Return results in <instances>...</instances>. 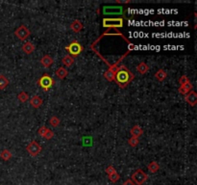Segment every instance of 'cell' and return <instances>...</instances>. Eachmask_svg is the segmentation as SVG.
Masks as SVG:
<instances>
[{
	"label": "cell",
	"instance_id": "obj_11",
	"mask_svg": "<svg viewBox=\"0 0 197 185\" xmlns=\"http://www.w3.org/2000/svg\"><path fill=\"white\" fill-rule=\"evenodd\" d=\"M54 63V60L52 57H50L49 55H45L43 56L42 59H41V64L45 67V68H49V67H51Z\"/></svg>",
	"mask_w": 197,
	"mask_h": 185
},
{
	"label": "cell",
	"instance_id": "obj_13",
	"mask_svg": "<svg viewBox=\"0 0 197 185\" xmlns=\"http://www.w3.org/2000/svg\"><path fill=\"white\" fill-rule=\"evenodd\" d=\"M143 133V130L140 126H134L132 128H131V134H132V137H135V138H139L140 136H141Z\"/></svg>",
	"mask_w": 197,
	"mask_h": 185
},
{
	"label": "cell",
	"instance_id": "obj_7",
	"mask_svg": "<svg viewBox=\"0 0 197 185\" xmlns=\"http://www.w3.org/2000/svg\"><path fill=\"white\" fill-rule=\"evenodd\" d=\"M26 150H27V152H29V154L31 155V156H37L38 155L40 152H41V151H42V146H41V145L37 142V141H32L28 146H27V147H26Z\"/></svg>",
	"mask_w": 197,
	"mask_h": 185
},
{
	"label": "cell",
	"instance_id": "obj_25",
	"mask_svg": "<svg viewBox=\"0 0 197 185\" xmlns=\"http://www.w3.org/2000/svg\"><path fill=\"white\" fill-rule=\"evenodd\" d=\"M49 122H50V125L52 126H54V127H56V126H58L59 125H60V122H61V121H60V119L59 118H57V117H52L51 119H50V121H49Z\"/></svg>",
	"mask_w": 197,
	"mask_h": 185
},
{
	"label": "cell",
	"instance_id": "obj_16",
	"mask_svg": "<svg viewBox=\"0 0 197 185\" xmlns=\"http://www.w3.org/2000/svg\"><path fill=\"white\" fill-rule=\"evenodd\" d=\"M137 70L139 71V73H140V75H145V73L149 70V67L146 63H144V62H141V63H140L138 65Z\"/></svg>",
	"mask_w": 197,
	"mask_h": 185
},
{
	"label": "cell",
	"instance_id": "obj_34",
	"mask_svg": "<svg viewBox=\"0 0 197 185\" xmlns=\"http://www.w3.org/2000/svg\"><path fill=\"white\" fill-rule=\"evenodd\" d=\"M133 49H135V45L133 44H129V50H133Z\"/></svg>",
	"mask_w": 197,
	"mask_h": 185
},
{
	"label": "cell",
	"instance_id": "obj_31",
	"mask_svg": "<svg viewBox=\"0 0 197 185\" xmlns=\"http://www.w3.org/2000/svg\"><path fill=\"white\" fill-rule=\"evenodd\" d=\"M183 87H184L185 89H187L189 92H190V91H192V89H193V85L189 81L188 83H186L185 85H183Z\"/></svg>",
	"mask_w": 197,
	"mask_h": 185
},
{
	"label": "cell",
	"instance_id": "obj_2",
	"mask_svg": "<svg viewBox=\"0 0 197 185\" xmlns=\"http://www.w3.org/2000/svg\"><path fill=\"white\" fill-rule=\"evenodd\" d=\"M38 84L40 85V87L42 88L45 92H48L52 86L55 84V80L48 75V73H44V75L40 78L38 81Z\"/></svg>",
	"mask_w": 197,
	"mask_h": 185
},
{
	"label": "cell",
	"instance_id": "obj_3",
	"mask_svg": "<svg viewBox=\"0 0 197 185\" xmlns=\"http://www.w3.org/2000/svg\"><path fill=\"white\" fill-rule=\"evenodd\" d=\"M103 26L105 28H119L123 26V19L121 18H103Z\"/></svg>",
	"mask_w": 197,
	"mask_h": 185
},
{
	"label": "cell",
	"instance_id": "obj_12",
	"mask_svg": "<svg viewBox=\"0 0 197 185\" xmlns=\"http://www.w3.org/2000/svg\"><path fill=\"white\" fill-rule=\"evenodd\" d=\"M30 103H31V105H32L34 108H39V107H41L42 104V97L39 96V95H34V96L31 98Z\"/></svg>",
	"mask_w": 197,
	"mask_h": 185
},
{
	"label": "cell",
	"instance_id": "obj_21",
	"mask_svg": "<svg viewBox=\"0 0 197 185\" xmlns=\"http://www.w3.org/2000/svg\"><path fill=\"white\" fill-rule=\"evenodd\" d=\"M104 77L110 81V82H112L115 80V72L113 70H111V69H108L105 73H104Z\"/></svg>",
	"mask_w": 197,
	"mask_h": 185
},
{
	"label": "cell",
	"instance_id": "obj_9",
	"mask_svg": "<svg viewBox=\"0 0 197 185\" xmlns=\"http://www.w3.org/2000/svg\"><path fill=\"white\" fill-rule=\"evenodd\" d=\"M185 100H186L190 105L195 106L197 103V94L194 91H190L188 95H185Z\"/></svg>",
	"mask_w": 197,
	"mask_h": 185
},
{
	"label": "cell",
	"instance_id": "obj_20",
	"mask_svg": "<svg viewBox=\"0 0 197 185\" xmlns=\"http://www.w3.org/2000/svg\"><path fill=\"white\" fill-rule=\"evenodd\" d=\"M9 85V80L4 75H0V90H4Z\"/></svg>",
	"mask_w": 197,
	"mask_h": 185
},
{
	"label": "cell",
	"instance_id": "obj_28",
	"mask_svg": "<svg viewBox=\"0 0 197 185\" xmlns=\"http://www.w3.org/2000/svg\"><path fill=\"white\" fill-rule=\"evenodd\" d=\"M47 130H48V128L46 126H41L38 130V133H39V135L41 137H44V135H45Z\"/></svg>",
	"mask_w": 197,
	"mask_h": 185
},
{
	"label": "cell",
	"instance_id": "obj_27",
	"mask_svg": "<svg viewBox=\"0 0 197 185\" xmlns=\"http://www.w3.org/2000/svg\"><path fill=\"white\" fill-rule=\"evenodd\" d=\"M54 137V132L51 130V129H48L47 131H46V133H45V135H44V137L43 138H45L46 140H50V139H52Z\"/></svg>",
	"mask_w": 197,
	"mask_h": 185
},
{
	"label": "cell",
	"instance_id": "obj_1",
	"mask_svg": "<svg viewBox=\"0 0 197 185\" xmlns=\"http://www.w3.org/2000/svg\"><path fill=\"white\" fill-rule=\"evenodd\" d=\"M134 77H135L134 75L125 66H121L115 72V80L117 83V85L122 89L126 88L131 83V81L134 79Z\"/></svg>",
	"mask_w": 197,
	"mask_h": 185
},
{
	"label": "cell",
	"instance_id": "obj_30",
	"mask_svg": "<svg viewBox=\"0 0 197 185\" xmlns=\"http://www.w3.org/2000/svg\"><path fill=\"white\" fill-rule=\"evenodd\" d=\"M106 172L108 174V176H110V175H112V174H115V172H116V169H115L113 166H109V167L106 169Z\"/></svg>",
	"mask_w": 197,
	"mask_h": 185
},
{
	"label": "cell",
	"instance_id": "obj_6",
	"mask_svg": "<svg viewBox=\"0 0 197 185\" xmlns=\"http://www.w3.org/2000/svg\"><path fill=\"white\" fill-rule=\"evenodd\" d=\"M147 178H148V177H147L146 172H143L142 170L139 169V170H137V171L135 172L134 174L132 175L131 180H132L135 184H136V185H141V184H143V183L147 180Z\"/></svg>",
	"mask_w": 197,
	"mask_h": 185
},
{
	"label": "cell",
	"instance_id": "obj_4",
	"mask_svg": "<svg viewBox=\"0 0 197 185\" xmlns=\"http://www.w3.org/2000/svg\"><path fill=\"white\" fill-rule=\"evenodd\" d=\"M124 9L121 6H104L102 8V13L104 16H121Z\"/></svg>",
	"mask_w": 197,
	"mask_h": 185
},
{
	"label": "cell",
	"instance_id": "obj_22",
	"mask_svg": "<svg viewBox=\"0 0 197 185\" xmlns=\"http://www.w3.org/2000/svg\"><path fill=\"white\" fill-rule=\"evenodd\" d=\"M17 100H18L20 102L24 103V102H26V101L29 100V95H28V94L25 93V92H21V93H19L18 95H17Z\"/></svg>",
	"mask_w": 197,
	"mask_h": 185
},
{
	"label": "cell",
	"instance_id": "obj_29",
	"mask_svg": "<svg viewBox=\"0 0 197 185\" xmlns=\"http://www.w3.org/2000/svg\"><path fill=\"white\" fill-rule=\"evenodd\" d=\"M190 80H189V78L186 76V75H182L180 78H179V83H180V85L181 86H183V85H185L186 83H188Z\"/></svg>",
	"mask_w": 197,
	"mask_h": 185
},
{
	"label": "cell",
	"instance_id": "obj_10",
	"mask_svg": "<svg viewBox=\"0 0 197 185\" xmlns=\"http://www.w3.org/2000/svg\"><path fill=\"white\" fill-rule=\"evenodd\" d=\"M83 24L80 20L78 19H75V20H73L72 23L70 24V29L73 31V32H75V33H79L82 29H83Z\"/></svg>",
	"mask_w": 197,
	"mask_h": 185
},
{
	"label": "cell",
	"instance_id": "obj_32",
	"mask_svg": "<svg viewBox=\"0 0 197 185\" xmlns=\"http://www.w3.org/2000/svg\"><path fill=\"white\" fill-rule=\"evenodd\" d=\"M178 92H179L181 95H188V94L190 93L187 89H185V88L183 87V86H180L179 89H178Z\"/></svg>",
	"mask_w": 197,
	"mask_h": 185
},
{
	"label": "cell",
	"instance_id": "obj_14",
	"mask_svg": "<svg viewBox=\"0 0 197 185\" xmlns=\"http://www.w3.org/2000/svg\"><path fill=\"white\" fill-rule=\"evenodd\" d=\"M22 50L26 54H31L35 50V45L30 42H26L22 45Z\"/></svg>",
	"mask_w": 197,
	"mask_h": 185
},
{
	"label": "cell",
	"instance_id": "obj_15",
	"mask_svg": "<svg viewBox=\"0 0 197 185\" xmlns=\"http://www.w3.org/2000/svg\"><path fill=\"white\" fill-rule=\"evenodd\" d=\"M55 75H56V76L59 77L60 79H65V78L67 76V75H68V71H67V69H65V68H59V69L56 70Z\"/></svg>",
	"mask_w": 197,
	"mask_h": 185
},
{
	"label": "cell",
	"instance_id": "obj_17",
	"mask_svg": "<svg viewBox=\"0 0 197 185\" xmlns=\"http://www.w3.org/2000/svg\"><path fill=\"white\" fill-rule=\"evenodd\" d=\"M155 77L158 81L160 82H163L166 77H167V75L166 72L164 70V69H159L156 73H155Z\"/></svg>",
	"mask_w": 197,
	"mask_h": 185
},
{
	"label": "cell",
	"instance_id": "obj_24",
	"mask_svg": "<svg viewBox=\"0 0 197 185\" xmlns=\"http://www.w3.org/2000/svg\"><path fill=\"white\" fill-rule=\"evenodd\" d=\"M128 144H129L131 146L135 147V146H137L140 144V139H139V138H135V137H131V138L128 140Z\"/></svg>",
	"mask_w": 197,
	"mask_h": 185
},
{
	"label": "cell",
	"instance_id": "obj_33",
	"mask_svg": "<svg viewBox=\"0 0 197 185\" xmlns=\"http://www.w3.org/2000/svg\"><path fill=\"white\" fill-rule=\"evenodd\" d=\"M122 185H136V184H135L131 179H128V180H126L124 183H123Z\"/></svg>",
	"mask_w": 197,
	"mask_h": 185
},
{
	"label": "cell",
	"instance_id": "obj_5",
	"mask_svg": "<svg viewBox=\"0 0 197 185\" xmlns=\"http://www.w3.org/2000/svg\"><path fill=\"white\" fill-rule=\"evenodd\" d=\"M66 49L69 52V54L73 57H77L80 55V53L84 50V47L77 42L73 41L71 44H69L67 46H66Z\"/></svg>",
	"mask_w": 197,
	"mask_h": 185
},
{
	"label": "cell",
	"instance_id": "obj_26",
	"mask_svg": "<svg viewBox=\"0 0 197 185\" xmlns=\"http://www.w3.org/2000/svg\"><path fill=\"white\" fill-rule=\"evenodd\" d=\"M119 178H120V176L117 174V172H115V174H112V175L109 176V179L112 181V182H114V183L116 182Z\"/></svg>",
	"mask_w": 197,
	"mask_h": 185
},
{
	"label": "cell",
	"instance_id": "obj_19",
	"mask_svg": "<svg viewBox=\"0 0 197 185\" xmlns=\"http://www.w3.org/2000/svg\"><path fill=\"white\" fill-rule=\"evenodd\" d=\"M147 168H148V170H149L150 172H152V174H155V172H157L159 171L160 166H159V164L156 161H153L148 166H147Z\"/></svg>",
	"mask_w": 197,
	"mask_h": 185
},
{
	"label": "cell",
	"instance_id": "obj_23",
	"mask_svg": "<svg viewBox=\"0 0 197 185\" xmlns=\"http://www.w3.org/2000/svg\"><path fill=\"white\" fill-rule=\"evenodd\" d=\"M0 157H1L3 160H5V161H8V160H10L12 158V153L10 151L4 150L1 152V153H0Z\"/></svg>",
	"mask_w": 197,
	"mask_h": 185
},
{
	"label": "cell",
	"instance_id": "obj_18",
	"mask_svg": "<svg viewBox=\"0 0 197 185\" xmlns=\"http://www.w3.org/2000/svg\"><path fill=\"white\" fill-rule=\"evenodd\" d=\"M62 62H63V64L66 67H70L73 65V63H74V59H73L70 55H66L63 58V60H62Z\"/></svg>",
	"mask_w": 197,
	"mask_h": 185
},
{
	"label": "cell",
	"instance_id": "obj_8",
	"mask_svg": "<svg viewBox=\"0 0 197 185\" xmlns=\"http://www.w3.org/2000/svg\"><path fill=\"white\" fill-rule=\"evenodd\" d=\"M15 34L20 41H25L30 36L31 32L25 25H21L15 31Z\"/></svg>",
	"mask_w": 197,
	"mask_h": 185
}]
</instances>
